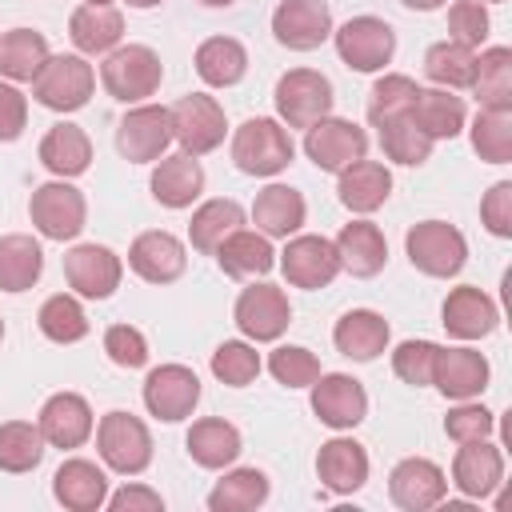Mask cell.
<instances>
[{"mask_svg":"<svg viewBox=\"0 0 512 512\" xmlns=\"http://www.w3.org/2000/svg\"><path fill=\"white\" fill-rule=\"evenodd\" d=\"M416 92H420V84H416L412 76H404V72H384V76L372 84V92H368V120L380 124V120H388V116L408 112L412 100H416Z\"/></svg>","mask_w":512,"mask_h":512,"instance_id":"47","label":"cell"},{"mask_svg":"<svg viewBox=\"0 0 512 512\" xmlns=\"http://www.w3.org/2000/svg\"><path fill=\"white\" fill-rule=\"evenodd\" d=\"M492 428H496V416H492L484 404H472V400H460V404L444 416V432H448V440H456V444L488 440Z\"/></svg>","mask_w":512,"mask_h":512,"instance_id":"52","label":"cell"},{"mask_svg":"<svg viewBox=\"0 0 512 512\" xmlns=\"http://www.w3.org/2000/svg\"><path fill=\"white\" fill-rule=\"evenodd\" d=\"M188 456L200 464V468H228L236 456H240V432L236 424L220 420V416H204L188 428Z\"/></svg>","mask_w":512,"mask_h":512,"instance_id":"37","label":"cell"},{"mask_svg":"<svg viewBox=\"0 0 512 512\" xmlns=\"http://www.w3.org/2000/svg\"><path fill=\"white\" fill-rule=\"evenodd\" d=\"M404 8H416V12H436V8H444L448 0H400Z\"/></svg>","mask_w":512,"mask_h":512,"instance_id":"57","label":"cell"},{"mask_svg":"<svg viewBox=\"0 0 512 512\" xmlns=\"http://www.w3.org/2000/svg\"><path fill=\"white\" fill-rule=\"evenodd\" d=\"M332 40L352 72H380L384 64H392L396 52V32L380 16H352L340 28H332Z\"/></svg>","mask_w":512,"mask_h":512,"instance_id":"8","label":"cell"},{"mask_svg":"<svg viewBox=\"0 0 512 512\" xmlns=\"http://www.w3.org/2000/svg\"><path fill=\"white\" fill-rule=\"evenodd\" d=\"M216 264L224 276L232 280H252V276H268L272 264H276V252H272V240L264 232H248V228H236L228 232L220 244H216Z\"/></svg>","mask_w":512,"mask_h":512,"instance_id":"30","label":"cell"},{"mask_svg":"<svg viewBox=\"0 0 512 512\" xmlns=\"http://www.w3.org/2000/svg\"><path fill=\"white\" fill-rule=\"evenodd\" d=\"M488 8L480 0H456L448 4V40L464 44V48H480L488 40Z\"/></svg>","mask_w":512,"mask_h":512,"instance_id":"51","label":"cell"},{"mask_svg":"<svg viewBox=\"0 0 512 512\" xmlns=\"http://www.w3.org/2000/svg\"><path fill=\"white\" fill-rule=\"evenodd\" d=\"M152 200L164 208H192V200L204 192V168L196 156L176 152V156H160L152 168Z\"/></svg>","mask_w":512,"mask_h":512,"instance_id":"28","label":"cell"},{"mask_svg":"<svg viewBox=\"0 0 512 512\" xmlns=\"http://www.w3.org/2000/svg\"><path fill=\"white\" fill-rule=\"evenodd\" d=\"M272 36L288 52H312L332 36V8L324 0H280L272 12Z\"/></svg>","mask_w":512,"mask_h":512,"instance_id":"17","label":"cell"},{"mask_svg":"<svg viewBox=\"0 0 512 512\" xmlns=\"http://www.w3.org/2000/svg\"><path fill=\"white\" fill-rule=\"evenodd\" d=\"M68 36L80 56H108L124 36V16L116 4H80L68 20Z\"/></svg>","mask_w":512,"mask_h":512,"instance_id":"31","label":"cell"},{"mask_svg":"<svg viewBox=\"0 0 512 512\" xmlns=\"http://www.w3.org/2000/svg\"><path fill=\"white\" fill-rule=\"evenodd\" d=\"M48 56L52 52H48L44 32H36V28H12V32L0 36V80L32 84Z\"/></svg>","mask_w":512,"mask_h":512,"instance_id":"36","label":"cell"},{"mask_svg":"<svg viewBox=\"0 0 512 512\" xmlns=\"http://www.w3.org/2000/svg\"><path fill=\"white\" fill-rule=\"evenodd\" d=\"M84 4H116V0H84Z\"/></svg>","mask_w":512,"mask_h":512,"instance_id":"60","label":"cell"},{"mask_svg":"<svg viewBox=\"0 0 512 512\" xmlns=\"http://www.w3.org/2000/svg\"><path fill=\"white\" fill-rule=\"evenodd\" d=\"M340 176V184H336V196H340V204L348 208V212H356V216H368V212H376V208H384V200L392 196V172L380 164V160H356V164H348L344 172H336Z\"/></svg>","mask_w":512,"mask_h":512,"instance_id":"29","label":"cell"},{"mask_svg":"<svg viewBox=\"0 0 512 512\" xmlns=\"http://www.w3.org/2000/svg\"><path fill=\"white\" fill-rule=\"evenodd\" d=\"M44 272V252L32 236H0V292H28Z\"/></svg>","mask_w":512,"mask_h":512,"instance_id":"38","label":"cell"},{"mask_svg":"<svg viewBox=\"0 0 512 512\" xmlns=\"http://www.w3.org/2000/svg\"><path fill=\"white\" fill-rule=\"evenodd\" d=\"M48 448H80L92 436V408L80 392H56L36 416Z\"/></svg>","mask_w":512,"mask_h":512,"instance_id":"24","label":"cell"},{"mask_svg":"<svg viewBox=\"0 0 512 512\" xmlns=\"http://www.w3.org/2000/svg\"><path fill=\"white\" fill-rule=\"evenodd\" d=\"M164 80V64L148 44H116L100 64V84L120 104H144L156 96Z\"/></svg>","mask_w":512,"mask_h":512,"instance_id":"2","label":"cell"},{"mask_svg":"<svg viewBox=\"0 0 512 512\" xmlns=\"http://www.w3.org/2000/svg\"><path fill=\"white\" fill-rule=\"evenodd\" d=\"M96 448L100 460L120 476H140L152 464V436L148 424L132 412H104L96 424Z\"/></svg>","mask_w":512,"mask_h":512,"instance_id":"5","label":"cell"},{"mask_svg":"<svg viewBox=\"0 0 512 512\" xmlns=\"http://www.w3.org/2000/svg\"><path fill=\"white\" fill-rule=\"evenodd\" d=\"M204 8H228V4H236V0H200Z\"/></svg>","mask_w":512,"mask_h":512,"instance_id":"59","label":"cell"},{"mask_svg":"<svg viewBox=\"0 0 512 512\" xmlns=\"http://www.w3.org/2000/svg\"><path fill=\"white\" fill-rule=\"evenodd\" d=\"M296 144L288 128L272 116H252L232 132V164L244 176H276L292 164Z\"/></svg>","mask_w":512,"mask_h":512,"instance_id":"1","label":"cell"},{"mask_svg":"<svg viewBox=\"0 0 512 512\" xmlns=\"http://www.w3.org/2000/svg\"><path fill=\"white\" fill-rule=\"evenodd\" d=\"M312 412L320 424L348 432L368 416V392L348 372H320L312 380Z\"/></svg>","mask_w":512,"mask_h":512,"instance_id":"14","label":"cell"},{"mask_svg":"<svg viewBox=\"0 0 512 512\" xmlns=\"http://www.w3.org/2000/svg\"><path fill=\"white\" fill-rule=\"evenodd\" d=\"M372 128L380 132V148H384V156H388V160H396V164L420 168V164L432 156V140L412 124V116H408V112L388 116V120H380V124H372Z\"/></svg>","mask_w":512,"mask_h":512,"instance_id":"44","label":"cell"},{"mask_svg":"<svg viewBox=\"0 0 512 512\" xmlns=\"http://www.w3.org/2000/svg\"><path fill=\"white\" fill-rule=\"evenodd\" d=\"M128 268H132L140 280H148V284H172V280L184 276L188 252H184V244H180L172 232L152 228V232H140V236L132 240V248H128Z\"/></svg>","mask_w":512,"mask_h":512,"instance_id":"19","label":"cell"},{"mask_svg":"<svg viewBox=\"0 0 512 512\" xmlns=\"http://www.w3.org/2000/svg\"><path fill=\"white\" fill-rule=\"evenodd\" d=\"M404 252H408L416 272H424L432 280H452L468 260V240L448 220H420L408 228Z\"/></svg>","mask_w":512,"mask_h":512,"instance_id":"3","label":"cell"},{"mask_svg":"<svg viewBox=\"0 0 512 512\" xmlns=\"http://www.w3.org/2000/svg\"><path fill=\"white\" fill-rule=\"evenodd\" d=\"M112 512H164V496L144 488V484H124L120 492H112L104 500Z\"/></svg>","mask_w":512,"mask_h":512,"instance_id":"56","label":"cell"},{"mask_svg":"<svg viewBox=\"0 0 512 512\" xmlns=\"http://www.w3.org/2000/svg\"><path fill=\"white\" fill-rule=\"evenodd\" d=\"M432 384L444 400H472L488 388V360L476 348H440L432 364Z\"/></svg>","mask_w":512,"mask_h":512,"instance_id":"22","label":"cell"},{"mask_svg":"<svg viewBox=\"0 0 512 512\" xmlns=\"http://www.w3.org/2000/svg\"><path fill=\"white\" fill-rule=\"evenodd\" d=\"M40 164L56 176V180H72V176H84L88 164H92V140L80 124H52L40 140Z\"/></svg>","mask_w":512,"mask_h":512,"instance_id":"32","label":"cell"},{"mask_svg":"<svg viewBox=\"0 0 512 512\" xmlns=\"http://www.w3.org/2000/svg\"><path fill=\"white\" fill-rule=\"evenodd\" d=\"M388 496L396 508L404 512H428L436 508L444 496H448V476L436 460H424V456H408L392 468L388 476Z\"/></svg>","mask_w":512,"mask_h":512,"instance_id":"18","label":"cell"},{"mask_svg":"<svg viewBox=\"0 0 512 512\" xmlns=\"http://www.w3.org/2000/svg\"><path fill=\"white\" fill-rule=\"evenodd\" d=\"M200 404V376L184 364H160L144 376V408L164 420L176 424L184 416H192V408Z\"/></svg>","mask_w":512,"mask_h":512,"instance_id":"13","label":"cell"},{"mask_svg":"<svg viewBox=\"0 0 512 512\" xmlns=\"http://www.w3.org/2000/svg\"><path fill=\"white\" fill-rule=\"evenodd\" d=\"M304 216H308V204H304V196H300L296 188H288V184H268V188H260L256 200H252V220H256V228H260L268 240H288V236H296L300 224H304Z\"/></svg>","mask_w":512,"mask_h":512,"instance_id":"33","label":"cell"},{"mask_svg":"<svg viewBox=\"0 0 512 512\" xmlns=\"http://www.w3.org/2000/svg\"><path fill=\"white\" fill-rule=\"evenodd\" d=\"M480 220L492 236L512 240V180H496L480 200Z\"/></svg>","mask_w":512,"mask_h":512,"instance_id":"54","label":"cell"},{"mask_svg":"<svg viewBox=\"0 0 512 512\" xmlns=\"http://www.w3.org/2000/svg\"><path fill=\"white\" fill-rule=\"evenodd\" d=\"M168 116H172V140L180 144V152L204 156V152L224 144L228 120H224V108L216 104V96H204V92L180 96L168 108Z\"/></svg>","mask_w":512,"mask_h":512,"instance_id":"9","label":"cell"},{"mask_svg":"<svg viewBox=\"0 0 512 512\" xmlns=\"http://www.w3.org/2000/svg\"><path fill=\"white\" fill-rule=\"evenodd\" d=\"M52 496H56V504L68 508V512H96V508H104V500H108V476H104V468H96L92 460L72 456V460H64V464L56 468V476H52Z\"/></svg>","mask_w":512,"mask_h":512,"instance_id":"25","label":"cell"},{"mask_svg":"<svg viewBox=\"0 0 512 512\" xmlns=\"http://www.w3.org/2000/svg\"><path fill=\"white\" fill-rule=\"evenodd\" d=\"M468 136L480 160L508 164L512 160V108H480Z\"/></svg>","mask_w":512,"mask_h":512,"instance_id":"45","label":"cell"},{"mask_svg":"<svg viewBox=\"0 0 512 512\" xmlns=\"http://www.w3.org/2000/svg\"><path fill=\"white\" fill-rule=\"evenodd\" d=\"M172 144V116L164 104H136L116 124V152L128 164H152Z\"/></svg>","mask_w":512,"mask_h":512,"instance_id":"10","label":"cell"},{"mask_svg":"<svg viewBox=\"0 0 512 512\" xmlns=\"http://www.w3.org/2000/svg\"><path fill=\"white\" fill-rule=\"evenodd\" d=\"M452 484L468 500H484L504 484V452L488 440H468L460 444L452 460Z\"/></svg>","mask_w":512,"mask_h":512,"instance_id":"21","label":"cell"},{"mask_svg":"<svg viewBox=\"0 0 512 512\" xmlns=\"http://www.w3.org/2000/svg\"><path fill=\"white\" fill-rule=\"evenodd\" d=\"M92 88L96 72L84 56H48L32 80V96L48 112H80L92 100Z\"/></svg>","mask_w":512,"mask_h":512,"instance_id":"6","label":"cell"},{"mask_svg":"<svg viewBox=\"0 0 512 512\" xmlns=\"http://www.w3.org/2000/svg\"><path fill=\"white\" fill-rule=\"evenodd\" d=\"M480 4H484V0H480ZM492 4H496V0H492Z\"/></svg>","mask_w":512,"mask_h":512,"instance_id":"62","label":"cell"},{"mask_svg":"<svg viewBox=\"0 0 512 512\" xmlns=\"http://www.w3.org/2000/svg\"><path fill=\"white\" fill-rule=\"evenodd\" d=\"M268 372L284 388H312V380L320 376V360L308 348H300V344H280L268 356Z\"/></svg>","mask_w":512,"mask_h":512,"instance_id":"49","label":"cell"},{"mask_svg":"<svg viewBox=\"0 0 512 512\" xmlns=\"http://www.w3.org/2000/svg\"><path fill=\"white\" fill-rule=\"evenodd\" d=\"M120 276H124V264L104 244H76L64 256V280L84 300H108L120 288Z\"/></svg>","mask_w":512,"mask_h":512,"instance_id":"16","label":"cell"},{"mask_svg":"<svg viewBox=\"0 0 512 512\" xmlns=\"http://www.w3.org/2000/svg\"><path fill=\"white\" fill-rule=\"evenodd\" d=\"M332 244H336L340 268H348V272L360 276V280L384 272V264H388V240H384V232H380L372 220H352V224H344Z\"/></svg>","mask_w":512,"mask_h":512,"instance_id":"34","label":"cell"},{"mask_svg":"<svg viewBox=\"0 0 512 512\" xmlns=\"http://www.w3.org/2000/svg\"><path fill=\"white\" fill-rule=\"evenodd\" d=\"M388 340H392V328H388V320H384L380 312H372V308H352V312H344V316L336 320V328H332L336 352L348 356V360H360V364L376 360V356L388 348Z\"/></svg>","mask_w":512,"mask_h":512,"instance_id":"26","label":"cell"},{"mask_svg":"<svg viewBox=\"0 0 512 512\" xmlns=\"http://www.w3.org/2000/svg\"><path fill=\"white\" fill-rule=\"evenodd\" d=\"M304 152L320 172H344L348 164L368 156V132L352 120L324 116L312 128H304Z\"/></svg>","mask_w":512,"mask_h":512,"instance_id":"11","label":"cell"},{"mask_svg":"<svg viewBox=\"0 0 512 512\" xmlns=\"http://www.w3.org/2000/svg\"><path fill=\"white\" fill-rule=\"evenodd\" d=\"M212 376L228 388H244L260 376V352L248 340H224L212 352Z\"/></svg>","mask_w":512,"mask_h":512,"instance_id":"48","label":"cell"},{"mask_svg":"<svg viewBox=\"0 0 512 512\" xmlns=\"http://www.w3.org/2000/svg\"><path fill=\"white\" fill-rule=\"evenodd\" d=\"M412 124L436 144V140H452L464 132L468 124V108H464V96H456L452 88H420L412 108H408Z\"/></svg>","mask_w":512,"mask_h":512,"instance_id":"27","label":"cell"},{"mask_svg":"<svg viewBox=\"0 0 512 512\" xmlns=\"http://www.w3.org/2000/svg\"><path fill=\"white\" fill-rule=\"evenodd\" d=\"M48 452V440L40 432V424L28 420H4L0 424V472H32Z\"/></svg>","mask_w":512,"mask_h":512,"instance_id":"40","label":"cell"},{"mask_svg":"<svg viewBox=\"0 0 512 512\" xmlns=\"http://www.w3.org/2000/svg\"><path fill=\"white\" fill-rule=\"evenodd\" d=\"M124 4H128V8H140V12H144V8H156V4H164V0H124Z\"/></svg>","mask_w":512,"mask_h":512,"instance_id":"58","label":"cell"},{"mask_svg":"<svg viewBox=\"0 0 512 512\" xmlns=\"http://www.w3.org/2000/svg\"><path fill=\"white\" fill-rule=\"evenodd\" d=\"M280 272L292 288H328L340 276V256L328 236H292L280 252Z\"/></svg>","mask_w":512,"mask_h":512,"instance_id":"15","label":"cell"},{"mask_svg":"<svg viewBox=\"0 0 512 512\" xmlns=\"http://www.w3.org/2000/svg\"><path fill=\"white\" fill-rule=\"evenodd\" d=\"M104 352L116 368H144L148 364V340L132 324H112L104 332Z\"/></svg>","mask_w":512,"mask_h":512,"instance_id":"53","label":"cell"},{"mask_svg":"<svg viewBox=\"0 0 512 512\" xmlns=\"http://www.w3.org/2000/svg\"><path fill=\"white\" fill-rule=\"evenodd\" d=\"M0 340H4V320H0Z\"/></svg>","mask_w":512,"mask_h":512,"instance_id":"61","label":"cell"},{"mask_svg":"<svg viewBox=\"0 0 512 512\" xmlns=\"http://www.w3.org/2000/svg\"><path fill=\"white\" fill-rule=\"evenodd\" d=\"M272 100H276V116H280L284 128H312L316 120L332 116V104H336L332 80L324 72H316V68H292V72H284L276 80Z\"/></svg>","mask_w":512,"mask_h":512,"instance_id":"4","label":"cell"},{"mask_svg":"<svg viewBox=\"0 0 512 512\" xmlns=\"http://www.w3.org/2000/svg\"><path fill=\"white\" fill-rule=\"evenodd\" d=\"M240 224H244V208H240L236 200H204V204L192 212L188 240H192V248H196V252L212 256V252H216V244H220L228 232H236Z\"/></svg>","mask_w":512,"mask_h":512,"instance_id":"43","label":"cell"},{"mask_svg":"<svg viewBox=\"0 0 512 512\" xmlns=\"http://www.w3.org/2000/svg\"><path fill=\"white\" fill-rule=\"evenodd\" d=\"M36 324H40V332H44L52 344H76V340L88 336V316H84L80 300L68 296V292L48 296V300L40 304V312H36Z\"/></svg>","mask_w":512,"mask_h":512,"instance_id":"46","label":"cell"},{"mask_svg":"<svg viewBox=\"0 0 512 512\" xmlns=\"http://www.w3.org/2000/svg\"><path fill=\"white\" fill-rule=\"evenodd\" d=\"M24 128H28V96L12 80H0V144L20 140Z\"/></svg>","mask_w":512,"mask_h":512,"instance_id":"55","label":"cell"},{"mask_svg":"<svg viewBox=\"0 0 512 512\" xmlns=\"http://www.w3.org/2000/svg\"><path fill=\"white\" fill-rule=\"evenodd\" d=\"M440 316H444L448 336H456V340H484V336H492L496 324H500L496 300H492L488 292H480L476 284L452 288V292L444 296Z\"/></svg>","mask_w":512,"mask_h":512,"instance_id":"20","label":"cell"},{"mask_svg":"<svg viewBox=\"0 0 512 512\" xmlns=\"http://www.w3.org/2000/svg\"><path fill=\"white\" fill-rule=\"evenodd\" d=\"M316 476L328 492L336 496H352L364 488L368 480V452L364 444H356L352 436H332L320 444L316 452Z\"/></svg>","mask_w":512,"mask_h":512,"instance_id":"23","label":"cell"},{"mask_svg":"<svg viewBox=\"0 0 512 512\" xmlns=\"http://www.w3.org/2000/svg\"><path fill=\"white\" fill-rule=\"evenodd\" d=\"M28 216H32V228L44 236V240H76L84 232V220H88V204H84V192L72 188L68 180H48L32 192L28 200Z\"/></svg>","mask_w":512,"mask_h":512,"instance_id":"7","label":"cell"},{"mask_svg":"<svg viewBox=\"0 0 512 512\" xmlns=\"http://www.w3.org/2000/svg\"><path fill=\"white\" fill-rule=\"evenodd\" d=\"M424 76L436 88H472L476 76V48H464L456 40H440L424 52Z\"/></svg>","mask_w":512,"mask_h":512,"instance_id":"42","label":"cell"},{"mask_svg":"<svg viewBox=\"0 0 512 512\" xmlns=\"http://www.w3.org/2000/svg\"><path fill=\"white\" fill-rule=\"evenodd\" d=\"M192 64H196V76H200L208 88H232V84H240L244 72H248V52H244V44H240L236 36H208V40L196 48Z\"/></svg>","mask_w":512,"mask_h":512,"instance_id":"35","label":"cell"},{"mask_svg":"<svg viewBox=\"0 0 512 512\" xmlns=\"http://www.w3.org/2000/svg\"><path fill=\"white\" fill-rule=\"evenodd\" d=\"M264 500H268V476L260 468H232L208 492V508L212 512H252Z\"/></svg>","mask_w":512,"mask_h":512,"instance_id":"39","label":"cell"},{"mask_svg":"<svg viewBox=\"0 0 512 512\" xmlns=\"http://www.w3.org/2000/svg\"><path fill=\"white\" fill-rule=\"evenodd\" d=\"M472 92L480 108H512V48H484L476 56Z\"/></svg>","mask_w":512,"mask_h":512,"instance_id":"41","label":"cell"},{"mask_svg":"<svg viewBox=\"0 0 512 512\" xmlns=\"http://www.w3.org/2000/svg\"><path fill=\"white\" fill-rule=\"evenodd\" d=\"M436 352H440V344H432V340H404V344H396V352H392V372H396L404 384H412V388H428V384H432Z\"/></svg>","mask_w":512,"mask_h":512,"instance_id":"50","label":"cell"},{"mask_svg":"<svg viewBox=\"0 0 512 512\" xmlns=\"http://www.w3.org/2000/svg\"><path fill=\"white\" fill-rule=\"evenodd\" d=\"M232 320L236 328L248 336V340H280L292 324V308H288V296L284 288L276 284H248L240 296H236V308H232Z\"/></svg>","mask_w":512,"mask_h":512,"instance_id":"12","label":"cell"}]
</instances>
